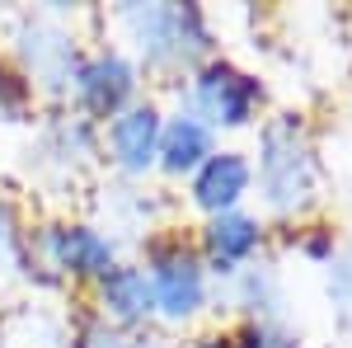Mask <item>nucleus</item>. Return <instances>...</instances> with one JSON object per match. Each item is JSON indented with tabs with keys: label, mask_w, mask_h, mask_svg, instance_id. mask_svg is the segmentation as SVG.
<instances>
[{
	"label": "nucleus",
	"mask_w": 352,
	"mask_h": 348,
	"mask_svg": "<svg viewBox=\"0 0 352 348\" xmlns=\"http://www.w3.org/2000/svg\"><path fill=\"white\" fill-rule=\"evenodd\" d=\"M230 348H300L292 334L272 329V325H249L240 339H230Z\"/></svg>",
	"instance_id": "ddd939ff"
},
{
	"label": "nucleus",
	"mask_w": 352,
	"mask_h": 348,
	"mask_svg": "<svg viewBox=\"0 0 352 348\" xmlns=\"http://www.w3.org/2000/svg\"><path fill=\"white\" fill-rule=\"evenodd\" d=\"M249 184H254V165L244 161V151H212L188 174V198L197 212L226 216V212H240Z\"/></svg>",
	"instance_id": "423d86ee"
},
{
	"label": "nucleus",
	"mask_w": 352,
	"mask_h": 348,
	"mask_svg": "<svg viewBox=\"0 0 352 348\" xmlns=\"http://www.w3.org/2000/svg\"><path fill=\"white\" fill-rule=\"evenodd\" d=\"M24 94H28L24 76H14V71H5V66H0V123H10V118L19 113Z\"/></svg>",
	"instance_id": "4468645a"
},
{
	"label": "nucleus",
	"mask_w": 352,
	"mask_h": 348,
	"mask_svg": "<svg viewBox=\"0 0 352 348\" xmlns=\"http://www.w3.org/2000/svg\"><path fill=\"white\" fill-rule=\"evenodd\" d=\"M258 245H263V226H258V216H249V212L212 216L207 231H202V249H207L202 264L212 268V273H221V278H230V273H240L244 259L258 254Z\"/></svg>",
	"instance_id": "9d476101"
},
{
	"label": "nucleus",
	"mask_w": 352,
	"mask_h": 348,
	"mask_svg": "<svg viewBox=\"0 0 352 348\" xmlns=\"http://www.w3.org/2000/svg\"><path fill=\"white\" fill-rule=\"evenodd\" d=\"M10 231H14V221H10V207H5V203H0V245L10 240Z\"/></svg>",
	"instance_id": "dca6fc26"
},
{
	"label": "nucleus",
	"mask_w": 352,
	"mask_h": 348,
	"mask_svg": "<svg viewBox=\"0 0 352 348\" xmlns=\"http://www.w3.org/2000/svg\"><path fill=\"white\" fill-rule=\"evenodd\" d=\"M188 99H192V118H202L212 132L217 127H249L254 108L263 99V85L254 81L249 71H240L235 61L226 57H212L192 71V85H188Z\"/></svg>",
	"instance_id": "20e7f679"
},
{
	"label": "nucleus",
	"mask_w": 352,
	"mask_h": 348,
	"mask_svg": "<svg viewBox=\"0 0 352 348\" xmlns=\"http://www.w3.org/2000/svg\"><path fill=\"white\" fill-rule=\"evenodd\" d=\"M122 24L146 66H188L212 43L197 5H127Z\"/></svg>",
	"instance_id": "f257e3e1"
},
{
	"label": "nucleus",
	"mask_w": 352,
	"mask_h": 348,
	"mask_svg": "<svg viewBox=\"0 0 352 348\" xmlns=\"http://www.w3.org/2000/svg\"><path fill=\"white\" fill-rule=\"evenodd\" d=\"M99 311L113 329H136L155 316V296H151V278L141 264H113L99 283Z\"/></svg>",
	"instance_id": "1a4fd4ad"
},
{
	"label": "nucleus",
	"mask_w": 352,
	"mask_h": 348,
	"mask_svg": "<svg viewBox=\"0 0 352 348\" xmlns=\"http://www.w3.org/2000/svg\"><path fill=\"white\" fill-rule=\"evenodd\" d=\"M305 254H315V259H324V254H329V236H315V240H305Z\"/></svg>",
	"instance_id": "2eb2a0df"
},
{
	"label": "nucleus",
	"mask_w": 352,
	"mask_h": 348,
	"mask_svg": "<svg viewBox=\"0 0 352 348\" xmlns=\"http://www.w3.org/2000/svg\"><path fill=\"white\" fill-rule=\"evenodd\" d=\"M146 278H151V296H155V316H164L169 325L192 320L207 306V264L202 254L188 249L184 240H164L151 249L146 259Z\"/></svg>",
	"instance_id": "7ed1b4c3"
},
{
	"label": "nucleus",
	"mask_w": 352,
	"mask_h": 348,
	"mask_svg": "<svg viewBox=\"0 0 352 348\" xmlns=\"http://www.w3.org/2000/svg\"><path fill=\"white\" fill-rule=\"evenodd\" d=\"M192 348H230V339L226 334H207V339H197Z\"/></svg>",
	"instance_id": "f3484780"
},
{
	"label": "nucleus",
	"mask_w": 352,
	"mask_h": 348,
	"mask_svg": "<svg viewBox=\"0 0 352 348\" xmlns=\"http://www.w3.org/2000/svg\"><path fill=\"white\" fill-rule=\"evenodd\" d=\"M47 259L52 268H61L66 278H89V283H99L113 264H118V245L104 236V231H94V226H85V221H61L52 226L47 236Z\"/></svg>",
	"instance_id": "0eeeda50"
},
{
	"label": "nucleus",
	"mask_w": 352,
	"mask_h": 348,
	"mask_svg": "<svg viewBox=\"0 0 352 348\" xmlns=\"http://www.w3.org/2000/svg\"><path fill=\"white\" fill-rule=\"evenodd\" d=\"M160 127H164V113L151 104V99H136L132 108H122L118 118H109V156H113V165L127 170V174L155 170Z\"/></svg>",
	"instance_id": "6e6552de"
},
{
	"label": "nucleus",
	"mask_w": 352,
	"mask_h": 348,
	"mask_svg": "<svg viewBox=\"0 0 352 348\" xmlns=\"http://www.w3.org/2000/svg\"><path fill=\"white\" fill-rule=\"evenodd\" d=\"M212 151H217L212 127L184 108V113L164 118V127H160V156H155V165H160L164 174H192V170L207 161Z\"/></svg>",
	"instance_id": "9b49d317"
},
{
	"label": "nucleus",
	"mask_w": 352,
	"mask_h": 348,
	"mask_svg": "<svg viewBox=\"0 0 352 348\" xmlns=\"http://www.w3.org/2000/svg\"><path fill=\"white\" fill-rule=\"evenodd\" d=\"M71 85H76V99L85 104V113H94V118H118L122 108L136 104L141 76H136L132 57H122L118 48H104V52L76 61Z\"/></svg>",
	"instance_id": "39448f33"
},
{
	"label": "nucleus",
	"mask_w": 352,
	"mask_h": 348,
	"mask_svg": "<svg viewBox=\"0 0 352 348\" xmlns=\"http://www.w3.org/2000/svg\"><path fill=\"white\" fill-rule=\"evenodd\" d=\"M80 348H164V339L132 334V329H113V325H89L80 334Z\"/></svg>",
	"instance_id": "f8f14e48"
},
{
	"label": "nucleus",
	"mask_w": 352,
	"mask_h": 348,
	"mask_svg": "<svg viewBox=\"0 0 352 348\" xmlns=\"http://www.w3.org/2000/svg\"><path fill=\"white\" fill-rule=\"evenodd\" d=\"M258 188L268 198V207L292 212L310 198L315 188V156L300 136L296 118H282L263 132V151H258Z\"/></svg>",
	"instance_id": "f03ea898"
}]
</instances>
